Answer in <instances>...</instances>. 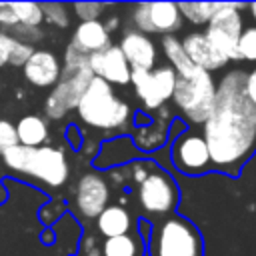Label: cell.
Listing matches in <instances>:
<instances>
[{
    "label": "cell",
    "mask_w": 256,
    "mask_h": 256,
    "mask_svg": "<svg viewBox=\"0 0 256 256\" xmlns=\"http://www.w3.org/2000/svg\"><path fill=\"white\" fill-rule=\"evenodd\" d=\"M170 158L174 168L186 176H200L212 170L208 144L204 136L196 130H184L172 140Z\"/></svg>",
    "instance_id": "30bf717a"
},
{
    "label": "cell",
    "mask_w": 256,
    "mask_h": 256,
    "mask_svg": "<svg viewBox=\"0 0 256 256\" xmlns=\"http://www.w3.org/2000/svg\"><path fill=\"white\" fill-rule=\"evenodd\" d=\"M162 52L168 58V62L176 74H184L194 68V64L190 62V58L186 56V52L182 48V40H178L174 34L162 38Z\"/></svg>",
    "instance_id": "7402d4cb"
},
{
    "label": "cell",
    "mask_w": 256,
    "mask_h": 256,
    "mask_svg": "<svg viewBox=\"0 0 256 256\" xmlns=\"http://www.w3.org/2000/svg\"><path fill=\"white\" fill-rule=\"evenodd\" d=\"M132 214L122 206V204H108L100 216L96 218V230L104 236V238H112V236H122L132 232L134 224H132Z\"/></svg>",
    "instance_id": "ac0fdd59"
},
{
    "label": "cell",
    "mask_w": 256,
    "mask_h": 256,
    "mask_svg": "<svg viewBox=\"0 0 256 256\" xmlns=\"http://www.w3.org/2000/svg\"><path fill=\"white\" fill-rule=\"evenodd\" d=\"M16 136H18L20 146L38 148V146H46L50 130H48V124L44 118H40L36 114H26L16 122Z\"/></svg>",
    "instance_id": "d6986e66"
},
{
    "label": "cell",
    "mask_w": 256,
    "mask_h": 256,
    "mask_svg": "<svg viewBox=\"0 0 256 256\" xmlns=\"http://www.w3.org/2000/svg\"><path fill=\"white\" fill-rule=\"evenodd\" d=\"M244 80L242 70H232L220 80L214 108L202 128L212 168L232 178L256 152V106L244 92Z\"/></svg>",
    "instance_id": "6da1fadb"
},
{
    "label": "cell",
    "mask_w": 256,
    "mask_h": 256,
    "mask_svg": "<svg viewBox=\"0 0 256 256\" xmlns=\"http://www.w3.org/2000/svg\"><path fill=\"white\" fill-rule=\"evenodd\" d=\"M182 48L186 52V56L190 58V62L206 72L218 70L222 68L228 60L216 50V46L208 40L206 32H190L188 36H184L182 40Z\"/></svg>",
    "instance_id": "2e32d148"
},
{
    "label": "cell",
    "mask_w": 256,
    "mask_h": 256,
    "mask_svg": "<svg viewBox=\"0 0 256 256\" xmlns=\"http://www.w3.org/2000/svg\"><path fill=\"white\" fill-rule=\"evenodd\" d=\"M42 12H44V20H48L60 28L68 26V16H66L64 4H42Z\"/></svg>",
    "instance_id": "4316f807"
},
{
    "label": "cell",
    "mask_w": 256,
    "mask_h": 256,
    "mask_svg": "<svg viewBox=\"0 0 256 256\" xmlns=\"http://www.w3.org/2000/svg\"><path fill=\"white\" fill-rule=\"evenodd\" d=\"M130 174L134 182L136 204L142 214L156 220L174 214L180 200V190L176 180L164 168L150 160H138L132 164Z\"/></svg>",
    "instance_id": "7a4b0ae2"
},
{
    "label": "cell",
    "mask_w": 256,
    "mask_h": 256,
    "mask_svg": "<svg viewBox=\"0 0 256 256\" xmlns=\"http://www.w3.org/2000/svg\"><path fill=\"white\" fill-rule=\"evenodd\" d=\"M2 166L20 178L36 180L48 188L62 186L70 176V164L60 148L54 146H38L28 148L16 144L6 150L2 156Z\"/></svg>",
    "instance_id": "3957f363"
},
{
    "label": "cell",
    "mask_w": 256,
    "mask_h": 256,
    "mask_svg": "<svg viewBox=\"0 0 256 256\" xmlns=\"http://www.w3.org/2000/svg\"><path fill=\"white\" fill-rule=\"evenodd\" d=\"M132 20L142 34L170 36L182 26V14L176 2H142L134 6Z\"/></svg>",
    "instance_id": "8fae6325"
},
{
    "label": "cell",
    "mask_w": 256,
    "mask_h": 256,
    "mask_svg": "<svg viewBox=\"0 0 256 256\" xmlns=\"http://www.w3.org/2000/svg\"><path fill=\"white\" fill-rule=\"evenodd\" d=\"M244 92H246L248 100L256 106V68L250 70V72L246 74V80H244Z\"/></svg>",
    "instance_id": "4dcf8cb0"
},
{
    "label": "cell",
    "mask_w": 256,
    "mask_h": 256,
    "mask_svg": "<svg viewBox=\"0 0 256 256\" xmlns=\"http://www.w3.org/2000/svg\"><path fill=\"white\" fill-rule=\"evenodd\" d=\"M126 62L132 70H154L156 68V46L148 34L138 30H128L118 44Z\"/></svg>",
    "instance_id": "5bb4252c"
},
{
    "label": "cell",
    "mask_w": 256,
    "mask_h": 256,
    "mask_svg": "<svg viewBox=\"0 0 256 256\" xmlns=\"http://www.w3.org/2000/svg\"><path fill=\"white\" fill-rule=\"evenodd\" d=\"M130 84L146 110H160L174 96L176 72L172 66H156L154 70H132Z\"/></svg>",
    "instance_id": "9c48e42d"
},
{
    "label": "cell",
    "mask_w": 256,
    "mask_h": 256,
    "mask_svg": "<svg viewBox=\"0 0 256 256\" xmlns=\"http://www.w3.org/2000/svg\"><path fill=\"white\" fill-rule=\"evenodd\" d=\"M24 78L38 88L56 86L62 76L60 60L50 50H34V54L28 58V62L22 66Z\"/></svg>",
    "instance_id": "9a60e30c"
},
{
    "label": "cell",
    "mask_w": 256,
    "mask_h": 256,
    "mask_svg": "<svg viewBox=\"0 0 256 256\" xmlns=\"http://www.w3.org/2000/svg\"><path fill=\"white\" fill-rule=\"evenodd\" d=\"M168 124H170V112L162 106L160 114L156 116V122L150 126H140L134 134V142L142 150H154L164 144L168 136Z\"/></svg>",
    "instance_id": "44dd1931"
},
{
    "label": "cell",
    "mask_w": 256,
    "mask_h": 256,
    "mask_svg": "<svg viewBox=\"0 0 256 256\" xmlns=\"http://www.w3.org/2000/svg\"><path fill=\"white\" fill-rule=\"evenodd\" d=\"M240 4H230V2H218V8L214 16L208 22L206 36L208 40L216 46V50L226 58V60H240L238 56V40L244 30L242 26V16H240Z\"/></svg>",
    "instance_id": "ba28073f"
},
{
    "label": "cell",
    "mask_w": 256,
    "mask_h": 256,
    "mask_svg": "<svg viewBox=\"0 0 256 256\" xmlns=\"http://www.w3.org/2000/svg\"><path fill=\"white\" fill-rule=\"evenodd\" d=\"M70 46L88 58L110 46V30L100 20H84L76 26Z\"/></svg>",
    "instance_id": "e0dca14e"
},
{
    "label": "cell",
    "mask_w": 256,
    "mask_h": 256,
    "mask_svg": "<svg viewBox=\"0 0 256 256\" xmlns=\"http://www.w3.org/2000/svg\"><path fill=\"white\" fill-rule=\"evenodd\" d=\"M182 18H186L192 24H208L214 16L218 2H180L178 4Z\"/></svg>",
    "instance_id": "603a6c76"
},
{
    "label": "cell",
    "mask_w": 256,
    "mask_h": 256,
    "mask_svg": "<svg viewBox=\"0 0 256 256\" xmlns=\"http://www.w3.org/2000/svg\"><path fill=\"white\" fill-rule=\"evenodd\" d=\"M18 144V136H16V124H12L6 118H0V156L14 148Z\"/></svg>",
    "instance_id": "484cf974"
},
{
    "label": "cell",
    "mask_w": 256,
    "mask_h": 256,
    "mask_svg": "<svg viewBox=\"0 0 256 256\" xmlns=\"http://www.w3.org/2000/svg\"><path fill=\"white\" fill-rule=\"evenodd\" d=\"M102 4H96V2H80V4H74V10L78 14V18L84 20H98L100 12H102Z\"/></svg>",
    "instance_id": "f1b7e54d"
},
{
    "label": "cell",
    "mask_w": 256,
    "mask_h": 256,
    "mask_svg": "<svg viewBox=\"0 0 256 256\" xmlns=\"http://www.w3.org/2000/svg\"><path fill=\"white\" fill-rule=\"evenodd\" d=\"M148 256H204L202 232L180 214L156 220L148 236Z\"/></svg>",
    "instance_id": "5b68a950"
},
{
    "label": "cell",
    "mask_w": 256,
    "mask_h": 256,
    "mask_svg": "<svg viewBox=\"0 0 256 256\" xmlns=\"http://www.w3.org/2000/svg\"><path fill=\"white\" fill-rule=\"evenodd\" d=\"M238 56L240 60L256 62V26H248L242 30L238 40Z\"/></svg>",
    "instance_id": "d4e9b609"
},
{
    "label": "cell",
    "mask_w": 256,
    "mask_h": 256,
    "mask_svg": "<svg viewBox=\"0 0 256 256\" xmlns=\"http://www.w3.org/2000/svg\"><path fill=\"white\" fill-rule=\"evenodd\" d=\"M88 68L92 76L108 82L110 86H126L130 84L132 68L126 62L124 54L120 52L118 46H108L102 52H96L88 56Z\"/></svg>",
    "instance_id": "4fadbf2b"
},
{
    "label": "cell",
    "mask_w": 256,
    "mask_h": 256,
    "mask_svg": "<svg viewBox=\"0 0 256 256\" xmlns=\"http://www.w3.org/2000/svg\"><path fill=\"white\" fill-rule=\"evenodd\" d=\"M172 100L184 118L194 124H204L216 100V84L212 74L198 66L184 74H176V88Z\"/></svg>",
    "instance_id": "8992f818"
},
{
    "label": "cell",
    "mask_w": 256,
    "mask_h": 256,
    "mask_svg": "<svg viewBox=\"0 0 256 256\" xmlns=\"http://www.w3.org/2000/svg\"><path fill=\"white\" fill-rule=\"evenodd\" d=\"M108 200H110V186L102 174L86 172L80 176L74 190V204L84 218L96 220L100 212L108 206Z\"/></svg>",
    "instance_id": "7c38bea8"
},
{
    "label": "cell",
    "mask_w": 256,
    "mask_h": 256,
    "mask_svg": "<svg viewBox=\"0 0 256 256\" xmlns=\"http://www.w3.org/2000/svg\"><path fill=\"white\" fill-rule=\"evenodd\" d=\"M92 78L94 76L88 68V58L76 52L72 46H68L64 76H60L58 84L54 86L52 94L44 104L46 114L50 118H62L68 110L76 108Z\"/></svg>",
    "instance_id": "52a82bcc"
},
{
    "label": "cell",
    "mask_w": 256,
    "mask_h": 256,
    "mask_svg": "<svg viewBox=\"0 0 256 256\" xmlns=\"http://www.w3.org/2000/svg\"><path fill=\"white\" fill-rule=\"evenodd\" d=\"M16 18H18V26L24 28H38L44 20V12H42V4L36 2H10Z\"/></svg>",
    "instance_id": "cb8c5ba5"
},
{
    "label": "cell",
    "mask_w": 256,
    "mask_h": 256,
    "mask_svg": "<svg viewBox=\"0 0 256 256\" xmlns=\"http://www.w3.org/2000/svg\"><path fill=\"white\" fill-rule=\"evenodd\" d=\"M146 246L138 232L104 238L100 244V256H144Z\"/></svg>",
    "instance_id": "ffe728a7"
},
{
    "label": "cell",
    "mask_w": 256,
    "mask_h": 256,
    "mask_svg": "<svg viewBox=\"0 0 256 256\" xmlns=\"http://www.w3.org/2000/svg\"><path fill=\"white\" fill-rule=\"evenodd\" d=\"M0 26H8V28L18 26V18H16L10 2H0Z\"/></svg>",
    "instance_id": "f546056e"
},
{
    "label": "cell",
    "mask_w": 256,
    "mask_h": 256,
    "mask_svg": "<svg viewBox=\"0 0 256 256\" xmlns=\"http://www.w3.org/2000/svg\"><path fill=\"white\" fill-rule=\"evenodd\" d=\"M76 112L80 120L98 130H116L128 124L132 116V108L128 102H124L116 92L114 86L100 78H92L88 88L84 90Z\"/></svg>",
    "instance_id": "277c9868"
},
{
    "label": "cell",
    "mask_w": 256,
    "mask_h": 256,
    "mask_svg": "<svg viewBox=\"0 0 256 256\" xmlns=\"http://www.w3.org/2000/svg\"><path fill=\"white\" fill-rule=\"evenodd\" d=\"M250 12H252V16H254V20H256V2L250 4Z\"/></svg>",
    "instance_id": "1f68e13d"
},
{
    "label": "cell",
    "mask_w": 256,
    "mask_h": 256,
    "mask_svg": "<svg viewBox=\"0 0 256 256\" xmlns=\"http://www.w3.org/2000/svg\"><path fill=\"white\" fill-rule=\"evenodd\" d=\"M16 42H18L16 36L0 30V68L10 62V56H12V50H14Z\"/></svg>",
    "instance_id": "83f0119b"
}]
</instances>
